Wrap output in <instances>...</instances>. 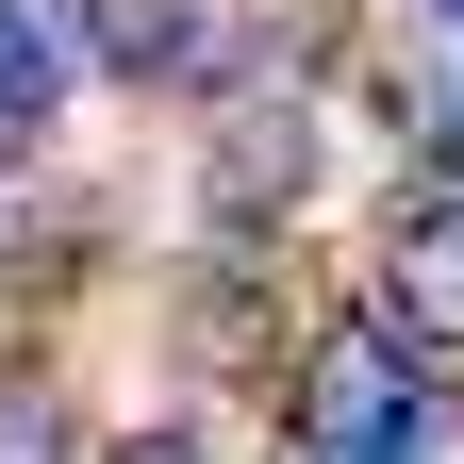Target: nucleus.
Here are the masks:
<instances>
[{"label":"nucleus","instance_id":"obj_1","mask_svg":"<svg viewBox=\"0 0 464 464\" xmlns=\"http://www.w3.org/2000/svg\"><path fill=\"white\" fill-rule=\"evenodd\" d=\"M266 431L299 448V464H448L464 382H448V365H415V348H398L365 299H315L299 365H282V398H266Z\"/></svg>","mask_w":464,"mask_h":464},{"label":"nucleus","instance_id":"obj_2","mask_svg":"<svg viewBox=\"0 0 464 464\" xmlns=\"http://www.w3.org/2000/svg\"><path fill=\"white\" fill-rule=\"evenodd\" d=\"M183 232H266L299 249V216L332 199V100H216L183 116Z\"/></svg>","mask_w":464,"mask_h":464},{"label":"nucleus","instance_id":"obj_3","mask_svg":"<svg viewBox=\"0 0 464 464\" xmlns=\"http://www.w3.org/2000/svg\"><path fill=\"white\" fill-rule=\"evenodd\" d=\"M348 299H365L398 348H415V365H448V382H464V183H415V166H398V183H382V232H365V282H348Z\"/></svg>","mask_w":464,"mask_h":464},{"label":"nucleus","instance_id":"obj_4","mask_svg":"<svg viewBox=\"0 0 464 464\" xmlns=\"http://www.w3.org/2000/svg\"><path fill=\"white\" fill-rule=\"evenodd\" d=\"M67 50L100 100H150V116H199L232 67V0H67Z\"/></svg>","mask_w":464,"mask_h":464},{"label":"nucleus","instance_id":"obj_5","mask_svg":"<svg viewBox=\"0 0 464 464\" xmlns=\"http://www.w3.org/2000/svg\"><path fill=\"white\" fill-rule=\"evenodd\" d=\"M67 100H83V50H67V0H0V183L67 150Z\"/></svg>","mask_w":464,"mask_h":464},{"label":"nucleus","instance_id":"obj_6","mask_svg":"<svg viewBox=\"0 0 464 464\" xmlns=\"http://www.w3.org/2000/svg\"><path fill=\"white\" fill-rule=\"evenodd\" d=\"M0 464H100V398L67 382V348L0 332Z\"/></svg>","mask_w":464,"mask_h":464},{"label":"nucleus","instance_id":"obj_7","mask_svg":"<svg viewBox=\"0 0 464 464\" xmlns=\"http://www.w3.org/2000/svg\"><path fill=\"white\" fill-rule=\"evenodd\" d=\"M100 464H232V431L199 415V398H150V415H116V431H100Z\"/></svg>","mask_w":464,"mask_h":464},{"label":"nucleus","instance_id":"obj_8","mask_svg":"<svg viewBox=\"0 0 464 464\" xmlns=\"http://www.w3.org/2000/svg\"><path fill=\"white\" fill-rule=\"evenodd\" d=\"M398 17H415V50H448V67H464V0H398Z\"/></svg>","mask_w":464,"mask_h":464},{"label":"nucleus","instance_id":"obj_9","mask_svg":"<svg viewBox=\"0 0 464 464\" xmlns=\"http://www.w3.org/2000/svg\"><path fill=\"white\" fill-rule=\"evenodd\" d=\"M448 83H464V67H448Z\"/></svg>","mask_w":464,"mask_h":464}]
</instances>
